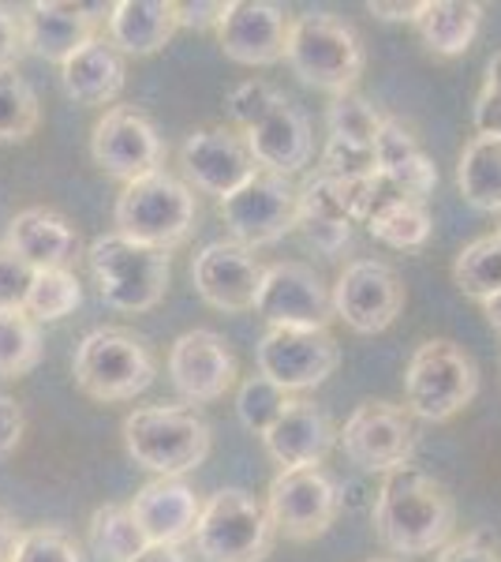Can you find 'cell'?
<instances>
[{
	"label": "cell",
	"instance_id": "cell-1",
	"mask_svg": "<svg viewBox=\"0 0 501 562\" xmlns=\"http://www.w3.org/2000/svg\"><path fill=\"white\" fill-rule=\"evenodd\" d=\"M457 525V503L442 480L405 465L382 480L375 498V537L394 555L442 551Z\"/></svg>",
	"mask_w": 501,
	"mask_h": 562
},
{
	"label": "cell",
	"instance_id": "cell-2",
	"mask_svg": "<svg viewBox=\"0 0 501 562\" xmlns=\"http://www.w3.org/2000/svg\"><path fill=\"white\" fill-rule=\"evenodd\" d=\"M87 262L102 301L116 312L139 315L166 301L172 278L169 251L150 248V244H139L113 229L90 244Z\"/></svg>",
	"mask_w": 501,
	"mask_h": 562
},
{
	"label": "cell",
	"instance_id": "cell-3",
	"mask_svg": "<svg viewBox=\"0 0 501 562\" xmlns=\"http://www.w3.org/2000/svg\"><path fill=\"white\" fill-rule=\"evenodd\" d=\"M124 447L135 465L184 480L209 454V424L187 405H143L124 416Z\"/></svg>",
	"mask_w": 501,
	"mask_h": 562
},
{
	"label": "cell",
	"instance_id": "cell-4",
	"mask_svg": "<svg viewBox=\"0 0 501 562\" xmlns=\"http://www.w3.org/2000/svg\"><path fill=\"white\" fill-rule=\"evenodd\" d=\"M195 188L184 184L180 177H172L169 169H158V173L124 184V192L116 195L113 206L116 233L161 251L180 248L191 237V229H195Z\"/></svg>",
	"mask_w": 501,
	"mask_h": 562
},
{
	"label": "cell",
	"instance_id": "cell-5",
	"mask_svg": "<svg viewBox=\"0 0 501 562\" xmlns=\"http://www.w3.org/2000/svg\"><path fill=\"white\" fill-rule=\"evenodd\" d=\"M285 60L307 87L322 94H352L363 76V45L355 31L333 12H307L296 15L288 31Z\"/></svg>",
	"mask_w": 501,
	"mask_h": 562
},
{
	"label": "cell",
	"instance_id": "cell-6",
	"mask_svg": "<svg viewBox=\"0 0 501 562\" xmlns=\"http://www.w3.org/2000/svg\"><path fill=\"white\" fill-rule=\"evenodd\" d=\"M71 375H76V386L87 397L109 405L139 397L158 375V364L135 334L116 330V326H98L76 346Z\"/></svg>",
	"mask_w": 501,
	"mask_h": 562
},
{
	"label": "cell",
	"instance_id": "cell-7",
	"mask_svg": "<svg viewBox=\"0 0 501 562\" xmlns=\"http://www.w3.org/2000/svg\"><path fill=\"white\" fill-rule=\"evenodd\" d=\"M479 394V368L457 341H423L405 371V402L419 420L445 424Z\"/></svg>",
	"mask_w": 501,
	"mask_h": 562
},
{
	"label": "cell",
	"instance_id": "cell-8",
	"mask_svg": "<svg viewBox=\"0 0 501 562\" xmlns=\"http://www.w3.org/2000/svg\"><path fill=\"white\" fill-rule=\"evenodd\" d=\"M270 510L243 487H221L206 498L195 529V551L203 562H262L273 548Z\"/></svg>",
	"mask_w": 501,
	"mask_h": 562
},
{
	"label": "cell",
	"instance_id": "cell-9",
	"mask_svg": "<svg viewBox=\"0 0 501 562\" xmlns=\"http://www.w3.org/2000/svg\"><path fill=\"white\" fill-rule=\"evenodd\" d=\"M217 214H221L229 237L254 251L266 248V244H277L285 233L296 229L299 192L288 184V177L259 169L243 188L217 199Z\"/></svg>",
	"mask_w": 501,
	"mask_h": 562
},
{
	"label": "cell",
	"instance_id": "cell-10",
	"mask_svg": "<svg viewBox=\"0 0 501 562\" xmlns=\"http://www.w3.org/2000/svg\"><path fill=\"white\" fill-rule=\"evenodd\" d=\"M266 510L273 518V529L285 540H315L337 521L341 514V487L337 480L318 469H281L270 480Z\"/></svg>",
	"mask_w": 501,
	"mask_h": 562
},
{
	"label": "cell",
	"instance_id": "cell-11",
	"mask_svg": "<svg viewBox=\"0 0 501 562\" xmlns=\"http://www.w3.org/2000/svg\"><path fill=\"white\" fill-rule=\"evenodd\" d=\"M344 458L360 465L363 473H397L412 461L415 450V428L412 413L389 402H360L352 416L344 420L341 435Z\"/></svg>",
	"mask_w": 501,
	"mask_h": 562
},
{
	"label": "cell",
	"instance_id": "cell-12",
	"mask_svg": "<svg viewBox=\"0 0 501 562\" xmlns=\"http://www.w3.org/2000/svg\"><path fill=\"white\" fill-rule=\"evenodd\" d=\"M90 158L102 173L132 184L139 177L158 173L166 161V143L147 113L132 105H113L90 132Z\"/></svg>",
	"mask_w": 501,
	"mask_h": 562
},
{
	"label": "cell",
	"instance_id": "cell-13",
	"mask_svg": "<svg viewBox=\"0 0 501 562\" xmlns=\"http://www.w3.org/2000/svg\"><path fill=\"white\" fill-rule=\"evenodd\" d=\"M259 375L270 383L296 394V390H315L333 375L341 364V349L330 338V330H288V326H270L262 334L259 349Z\"/></svg>",
	"mask_w": 501,
	"mask_h": 562
},
{
	"label": "cell",
	"instance_id": "cell-14",
	"mask_svg": "<svg viewBox=\"0 0 501 562\" xmlns=\"http://www.w3.org/2000/svg\"><path fill=\"white\" fill-rule=\"evenodd\" d=\"M254 312L270 326H288V330H326L337 319L333 293L304 262H273V267H266Z\"/></svg>",
	"mask_w": 501,
	"mask_h": 562
},
{
	"label": "cell",
	"instance_id": "cell-15",
	"mask_svg": "<svg viewBox=\"0 0 501 562\" xmlns=\"http://www.w3.org/2000/svg\"><path fill=\"white\" fill-rule=\"evenodd\" d=\"M405 307L397 270L378 259H355L333 281V312L355 334H382Z\"/></svg>",
	"mask_w": 501,
	"mask_h": 562
},
{
	"label": "cell",
	"instance_id": "cell-16",
	"mask_svg": "<svg viewBox=\"0 0 501 562\" xmlns=\"http://www.w3.org/2000/svg\"><path fill=\"white\" fill-rule=\"evenodd\" d=\"M262 278L266 267L254 259L251 248L236 240H214L191 262V281H195V293L203 296L209 307L217 312H251L259 304L262 293Z\"/></svg>",
	"mask_w": 501,
	"mask_h": 562
},
{
	"label": "cell",
	"instance_id": "cell-17",
	"mask_svg": "<svg viewBox=\"0 0 501 562\" xmlns=\"http://www.w3.org/2000/svg\"><path fill=\"white\" fill-rule=\"evenodd\" d=\"M240 375L236 368V352L221 334L195 326V330L180 334L169 349V379L177 386V394L187 405H209L217 397H225Z\"/></svg>",
	"mask_w": 501,
	"mask_h": 562
},
{
	"label": "cell",
	"instance_id": "cell-18",
	"mask_svg": "<svg viewBox=\"0 0 501 562\" xmlns=\"http://www.w3.org/2000/svg\"><path fill=\"white\" fill-rule=\"evenodd\" d=\"M113 4H68V0H34L23 8V34L26 53L49 60V65H68L79 49H87L98 34V23H109Z\"/></svg>",
	"mask_w": 501,
	"mask_h": 562
},
{
	"label": "cell",
	"instance_id": "cell-19",
	"mask_svg": "<svg viewBox=\"0 0 501 562\" xmlns=\"http://www.w3.org/2000/svg\"><path fill=\"white\" fill-rule=\"evenodd\" d=\"M293 20L281 4L270 0H229L225 20L217 26V45L232 65L270 68L285 60Z\"/></svg>",
	"mask_w": 501,
	"mask_h": 562
},
{
	"label": "cell",
	"instance_id": "cell-20",
	"mask_svg": "<svg viewBox=\"0 0 501 562\" xmlns=\"http://www.w3.org/2000/svg\"><path fill=\"white\" fill-rule=\"evenodd\" d=\"M180 161H184L191 184L217 199L232 195L236 188H243L259 173L243 132L232 128H195L180 143Z\"/></svg>",
	"mask_w": 501,
	"mask_h": 562
},
{
	"label": "cell",
	"instance_id": "cell-21",
	"mask_svg": "<svg viewBox=\"0 0 501 562\" xmlns=\"http://www.w3.org/2000/svg\"><path fill=\"white\" fill-rule=\"evenodd\" d=\"M127 506H132L135 521H139L143 537L150 543H177L180 548L184 540H195L206 503H198V495L191 492L184 480L158 476L150 484H143Z\"/></svg>",
	"mask_w": 501,
	"mask_h": 562
},
{
	"label": "cell",
	"instance_id": "cell-22",
	"mask_svg": "<svg viewBox=\"0 0 501 562\" xmlns=\"http://www.w3.org/2000/svg\"><path fill=\"white\" fill-rule=\"evenodd\" d=\"M337 435L341 431L333 428L322 405L307 402V397H293V405L262 435V442H266V454L281 469H318L333 450Z\"/></svg>",
	"mask_w": 501,
	"mask_h": 562
},
{
	"label": "cell",
	"instance_id": "cell-23",
	"mask_svg": "<svg viewBox=\"0 0 501 562\" xmlns=\"http://www.w3.org/2000/svg\"><path fill=\"white\" fill-rule=\"evenodd\" d=\"M248 147L254 154V166L277 177H293L304 166H311L315 158V139H311V121L299 109L281 102L262 124H254L251 132H243Z\"/></svg>",
	"mask_w": 501,
	"mask_h": 562
},
{
	"label": "cell",
	"instance_id": "cell-24",
	"mask_svg": "<svg viewBox=\"0 0 501 562\" xmlns=\"http://www.w3.org/2000/svg\"><path fill=\"white\" fill-rule=\"evenodd\" d=\"M4 244L34 270H71L79 256V233L49 206H26L8 222Z\"/></svg>",
	"mask_w": 501,
	"mask_h": 562
},
{
	"label": "cell",
	"instance_id": "cell-25",
	"mask_svg": "<svg viewBox=\"0 0 501 562\" xmlns=\"http://www.w3.org/2000/svg\"><path fill=\"white\" fill-rule=\"evenodd\" d=\"M105 31L124 57H153L180 31V4L177 0H116Z\"/></svg>",
	"mask_w": 501,
	"mask_h": 562
},
{
	"label": "cell",
	"instance_id": "cell-26",
	"mask_svg": "<svg viewBox=\"0 0 501 562\" xmlns=\"http://www.w3.org/2000/svg\"><path fill=\"white\" fill-rule=\"evenodd\" d=\"M60 83H64V94L76 105H87V109L113 105L127 83L124 53L109 38H94L87 49H79L76 57L60 68Z\"/></svg>",
	"mask_w": 501,
	"mask_h": 562
},
{
	"label": "cell",
	"instance_id": "cell-27",
	"mask_svg": "<svg viewBox=\"0 0 501 562\" xmlns=\"http://www.w3.org/2000/svg\"><path fill=\"white\" fill-rule=\"evenodd\" d=\"M375 166L382 180H389L400 195L415 199V203H426V195L439 188V169H434V161L423 154L415 135L400 121H394V116H386V124H382V132H378Z\"/></svg>",
	"mask_w": 501,
	"mask_h": 562
},
{
	"label": "cell",
	"instance_id": "cell-28",
	"mask_svg": "<svg viewBox=\"0 0 501 562\" xmlns=\"http://www.w3.org/2000/svg\"><path fill=\"white\" fill-rule=\"evenodd\" d=\"M296 233L322 256H341L352 244V217L337 195V184L326 173H315L299 188Z\"/></svg>",
	"mask_w": 501,
	"mask_h": 562
},
{
	"label": "cell",
	"instance_id": "cell-29",
	"mask_svg": "<svg viewBox=\"0 0 501 562\" xmlns=\"http://www.w3.org/2000/svg\"><path fill=\"white\" fill-rule=\"evenodd\" d=\"M482 23V4L476 0H423L415 31L423 45L439 57H460L471 49Z\"/></svg>",
	"mask_w": 501,
	"mask_h": 562
},
{
	"label": "cell",
	"instance_id": "cell-30",
	"mask_svg": "<svg viewBox=\"0 0 501 562\" xmlns=\"http://www.w3.org/2000/svg\"><path fill=\"white\" fill-rule=\"evenodd\" d=\"M457 188L476 211L501 214V139H476L460 150Z\"/></svg>",
	"mask_w": 501,
	"mask_h": 562
},
{
	"label": "cell",
	"instance_id": "cell-31",
	"mask_svg": "<svg viewBox=\"0 0 501 562\" xmlns=\"http://www.w3.org/2000/svg\"><path fill=\"white\" fill-rule=\"evenodd\" d=\"M87 540H90V551L102 562H135L150 548V540L143 537L139 521H135L132 506H121V503H105L90 514Z\"/></svg>",
	"mask_w": 501,
	"mask_h": 562
},
{
	"label": "cell",
	"instance_id": "cell-32",
	"mask_svg": "<svg viewBox=\"0 0 501 562\" xmlns=\"http://www.w3.org/2000/svg\"><path fill=\"white\" fill-rule=\"evenodd\" d=\"M367 233L386 244V248L412 251L431 240V214H426V206L415 203V199L389 195L386 203H378V211L367 217Z\"/></svg>",
	"mask_w": 501,
	"mask_h": 562
},
{
	"label": "cell",
	"instance_id": "cell-33",
	"mask_svg": "<svg viewBox=\"0 0 501 562\" xmlns=\"http://www.w3.org/2000/svg\"><path fill=\"white\" fill-rule=\"evenodd\" d=\"M453 281L464 296L487 304L501 293V237H479L453 259Z\"/></svg>",
	"mask_w": 501,
	"mask_h": 562
},
{
	"label": "cell",
	"instance_id": "cell-34",
	"mask_svg": "<svg viewBox=\"0 0 501 562\" xmlns=\"http://www.w3.org/2000/svg\"><path fill=\"white\" fill-rule=\"evenodd\" d=\"M42 124L34 87L15 68H0V143H26Z\"/></svg>",
	"mask_w": 501,
	"mask_h": 562
},
{
	"label": "cell",
	"instance_id": "cell-35",
	"mask_svg": "<svg viewBox=\"0 0 501 562\" xmlns=\"http://www.w3.org/2000/svg\"><path fill=\"white\" fill-rule=\"evenodd\" d=\"M42 360V330L38 319L15 307L0 312V379H20L34 371Z\"/></svg>",
	"mask_w": 501,
	"mask_h": 562
},
{
	"label": "cell",
	"instance_id": "cell-36",
	"mask_svg": "<svg viewBox=\"0 0 501 562\" xmlns=\"http://www.w3.org/2000/svg\"><path fill=\"white\" fill-rule=\"evenodd\" d=\"M83 304V285L71 270H38L23 312L38 323H57Z\"/></svg>",
	"mask_w": 501,
	"mask_h": 562
},
{
	"label": "cell",
	"instance_id": "cell-37",
	"mask_svg": "<svg viewBox=\"0 0 501 562\" xmlns=\"http://www.w3.org/2000/svg\"><path fill=\"white\" fill-rule=\"evenodd\" d=\"M382 124H386V116H378L375 105L360 94H341V98H333L330 109H326V128H330V139L349 143V147L375 150Z\"/></svg>",
	"mask_w": 501,
	"mask_h": 562
},
{
	"label": "cell",
	"instance_id": "cell-38",
	"mask_svg": "<svg viewBox=\"0 0 501 562\" xmlns=\"http://www.w3.org/2000/svg\"><path fill=\"white\" fill-rule=\"evenodd\" d=\"M288 405H293L288 390L270 383L266 375L243 379L240 390H236V416H240L243 428H248L251 435H259V439L281 420V413H285Z\"/></svg>",
	"mask_w": 501,
	"mask_h": 562
},
{
	"label": "cell",
	"instance_id": "cell-39",
	"mask_svg": "<svg viewBox=\"0 0 501 562\" xmlns=\"http://www.w3.org/2000/svg\"><path fill=\"white\" fill-rule=\"evenodd\" d=\"M12 562H83V548L57 525H34L23 529Z\"/></svg>",
	"mask_w": 501,
	"mask_h": 562
},
{
	"label": "cell",
	"instance_id": "cell-40",
	"mask_svg": "<svg viewBox=\"0 0 501 562\" xmlns=\"http://www.w3.org/2000/svg\"><path fill=\"white\" fill-rule=\"evenodd\" d=\"M281 102H285V94L281 90H273L270 83H262V79H248V83H240L229 94V102H225V109H229V116L236 124H240L243 132H251L254 124H262L266 116L277 109Z\"/></svg>",
	"mask_w": 501,
	"mask_h": 562
},
{
	"label": "cell",
	"instance_id": "cell-41",
	"mask_svg": "<svg viewBox=\"0 0 501 562\" xmlns=\"http://www.w3.org/2000/svg\"><path fill=\"white\" fill-rule=\"evenodd\" d=\"M318 173L333 177V180H367L378 173L375 166V150H363V147H349V143H337L330 139L322 150V169Z\"/></svg>",
	"mask_w": 501,
	"mask_h": 562
},
{
	"label": "cell",
	"instance_id": "cell-42",
	"mask_svg": "<svg viewBox=\"0 0 501 562\" xmlns=\"http://www.w3.org/2000/svg\"><path fill=\"white\" fill-rule=\"evenodd\" d=\"M34 274H38V270L0 240V312H15V307L26 304Z\"/></svg>",
	"mask_w": 501,
	"mask_h": 562
},
{
	"label": "cell",
	"instance_id": "cell-43",
	"mask_svg": "<svg viewBox=\"0 0 501 562\" xmlns=\"http://www.w3.org/2000/svg\"><path fill=\"white\" fill-rule=\"evenodd\" d=\"M476 132L482 139H501V53L487 65V79L476 98Z\"/></svg>",
	"mask_w": 501,
	"mask_h": 562
},
{
	"label": "cell",
	"instance_id": "cell-44",
	"mask_svg": "<svg viewBox=\"0 0 501 562\" xmlns=\"http://www.w3.org/2000/svg\"><path fill=\"white\" fill-rule=\"evenodd\" d=\"M434 562H501V551L487 532H468V537L445 543Z\"/></svg>",
	"mask_w": 501,
	"mask_h": 562
},
{
	"label": "cell",
	"instance_id": "cell-45",
	"mask_svg": "<svg viewBox=\"0 0 501 562\" xmlns=\"http://www.w3.org/2000/svg\"><path fill=\"white\" fill-rule=\"evenodd\" d=\"M26 53V34H23V12L0 4V68H15Z\"/></svg>",
	"mask_w": 501,
	"mask_h": 562
},
{
	"label": "cell",
	"instance_id": "cell-46",
	"mask_svg": "<svg viewBox=\"0 0 501 562\" xmlns=\"http://www.w3.org/2000/svg\"><path fill=\"white\" fill-rule=\"evenodd\" d=\"M23 431H26V416H23V405L15 397L0 394V458H8L15 447L23 442Z\"/></svg>",
	"mask_w": 501,
	"mask_h": 562
},
{
	"label": "cell",
	"instance_id": "cell-47",
	"mask_svg": "<svg viewBox=\"0 0 501 562\" xmlns=\"http://www.w3.org/2000/svg\"><path fill=\"white\" fill-rule=\"evenodd\" d=\"M225 8L229 0H191V4H180V26L187 31H217L225 20Z\"/></svg>",
	"mask_w": 501,
	"mask_h": 562
},
{
	"label": "cell",
	"instance_id": "cell-48",
	"mask_svg": "<svg viewBox=\"0 0 501 562\" xmlns=\"http://www.w3.org/2000/svg\"><path fill=\"white\" fill-rule=\"evenodd\" d=\"M367 12L389 23H415L419 12H423V0H394V4L389 0H371Z\"/></svg>",
	"mask_w": 501,
	"mask_h": 562
},
{
	"label": "cell",
	"instance_id": "cell-49",
	"mask_svg": "<svg viewBox=\"0 0 501 562\" xmlns=\"http://www.w3.org/2000/svg\"><path fill=\"white\" fill-rule=\"evenodd\" d=\"M20 537H23V529L15 525V518H12V514L0 510V562H12Z\"/></svg>",
	"mask_w": 501,
	"mask_h": 562
},
{
	"label": "cell",
	"instance_id": "cell-50",
	"mask_svg": "<svg viewBox=\"0 0 501 562\" xmlns=\"http://www.w3.org/2000/svg\"><path fill=\"white\" fill-rule=\"evenodd\" d=\"M135 562H187V555L177 548V543H150Z\"/></svg>",
	"mask_w": 501,
	"mask_h": 562
},
{
	"label": "cell",
	"instance_id": "cell-51",
	"mask_svg": "<svg viewBox=\"0 0 501 562\" xmlns=\"http://www.w3.org/2000/svg\"><path fill=\"white\" fill-rule=\"evenodd\" d=\"M482 312H487V323L494 326V330H501V293L490 296V301L482 304Z\"/></svg>",
	"mask_w": 501,
	"mask_h": 562
},
{
	"label": "cell",
	"instance_id": "cell-52",
	"mask_svg": "<svg viewBox=\"0 0 501 562\" xmlns=\"http://www.w3.org/2000/svg\"><path fill=\"white\" fill-rule=\"evenodd\" d=\"M371 562H394V559H371Z\"/></svg>",
	"mask_w": 501,
	"mask_h": 562
},
{
	"label": "cell",
	"instance_id": "cell-53",
	"mask_svg": "<svg viewBox=\"0 0 501 562\" xmlns=\"http://www.w3.org/2000/svg\"><path fill=\"white\" fill-rule=\"evenodd\" d=\"M498 237H501V233H498Z\"/></svg>",
	"mask_w": 501,
	"mask_h": 562
}]
</instances>
